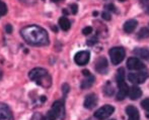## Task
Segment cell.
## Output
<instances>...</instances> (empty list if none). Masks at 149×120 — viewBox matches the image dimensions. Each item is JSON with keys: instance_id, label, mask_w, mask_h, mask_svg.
I'll return each instance as SVG.
<instances>
[{"instance_id": "cell-13", "label": "cell", "mask_w": 149, "mask_h": 120, "mask_svg": "<svg viewBox=\"0 0 149 120\" xmlns=\"http://www.w3.org/2000/svg\"><path fill=\"white\" fill-rule=\"evenodd\" d=\"M96 102H97V98L94 94H89L85 97L84 100V107L86 109H92L94 106L96 105Z\"/></svg>"}, {"instance_id": "cell-38", "label": "cell", "mask_w": 149, "mask_h": 120, "mask_svg": "<svg viewBox=\"0 0 149 120\" xmlns=\"http://www.w3.org/2000/svg\"><path fill=\"white\" fill-rule=\"evenodd\" d=\"M112 120H114V119H112Z\"/></svg>"}, {"instance_id": "cell-30", "label": "cell", "mask_w": 149, "mask_h": 120, "mask_svg": "<svg viewBox=\"0 0 149 120\" xmlns=\"http://www.w3.org/2000/svg\"><path fill=\"white\" fill-rule=\"evenodd\" d=\"M106 7L108 8L109 10H112V11H116V9H115V6L113 5V4H109V5H107Z\"/></svg>"}, {"instance_id": "cell-26", "label": "cell", "mask_w": 149, "mask_h": 120, "mask_svg": "<svg viewBox=\"0 0 149 120\" xmlns=\"http://www.w3.org/2000/svg\"><path fill=\"white\" fill-rule=\"evenodd\" d=\"M102 17L104 18V19H106V20H110L111 19V15H110V13H108V12H102Z\"/></svg>"}, {"instance_id": "cell-28", "label": "cell", "mask_w": 149, "mask_h": 120, "mask_svg": "<svg viewBox=\"0 0 149 120\" xmlns=\"http://www.w3.org/2000/svg\"><path fill=\"white\" fill-rule=\"evenodd\" d=\"M62 91L64 92L65 94L68 93V92H69V86L67 85V84H64V85L62 86Z\"/></svg>"}, {"instance_id": "cell-8", "label": "cell", "mask_w": 149, "mask_h": 120, "mask_svg": "<svg viewBox=\"0 0 149 120\" xmlns=\"http://www.w3.org/2000/svg\"><path fill=\"white\" fill-rule=\"evenodd\" d=\"M89 59H90V52L88 50H81V52H77L75 54L74 62L78 66H85L89 62Z\"/></svg>"}, {"instance_id": "cell-19", "label": "cell", "mask_w": 149, "mask_h": 120, "mask_svg": "<svg viewBox=\"0 0 149 120\" xmlns=\"http://www.w3.org/2000/svg\"><path fill=\"white\" fill-rule=\"evenodd\" d=\"M149 37V29L146 28V27L141 28L139 32H138V37H139V39H145V37Z\"/></svg>"}, {"instance_id": "cell-15", "label": "cell", "mask_w": 149, "mask_h": 120, "mask_svg": "<svg viewBox=\"0 0 149 120\" xmlns=\"http://www.w3.org/2000/svg\"><path fill=\"white\" fill-rule=\"evenodd\" d=\"M138 22L136 21L135 19H130L128 20V21L125 22V24H124V30L126 31L127 33H131L133 32L134 30H135L136 26H137Z\"/></svg>"}, {"instance_id": "cell-1", "label": "cell", "mask_w": 149, "mask_h": 120, "mask_svg": "<svg viewBox=\"0 0 149 120\" xmlns=\"http://www.w3.org/2000/svg\"><path fill=\"white\" fill-rule=\"evenodd\" d=\"M22 37L31 46H46L49 43V35L47 31L38 25L26 26L20 31Z\"/></svg>"}, {"instance_id": "cell-3", "label": "cell", "mask_w": 149, "mask_h": 120, "mask_svg": "<svg viewBox=\"0 0 149 120\" xmlns=\"http://www.w3.org/2000/svg\"><path fill=\"white\" fill-rule=\"evenodd\" d=\"M117 83H118L119 92L117 95V100L121 101L127 97L128 92H129V87L125 82V70L123 68L119 69L118 74H117Z\"/></svg>"}, {"instance_id": "cell-33", "label": "cell", "mask_w": 149, "mask_h": 120, "mask_svg": "<svg viewBox=\"0 0 149 120\" xmlns=\"http://www.w3.org/2000/svg\"><path fill=\"white\" fill-rule=\"evenodd\" d=\"M41 101H42V102H45V101H46V97L45 96H42L41 97Z\"/></svg>"}, {"instance_id": "cell-7", "label": "cell", "mask_w": 149, "mask_h": 120, "mask_svg": "<svg viewBox=\"0 0 149 120\" xmlns=\"http://www.w3.org/2000/svg\"><path fill=\"white\" fill-rule=\"evenodd\" d=\"M149 77L147 72H140V73H131L128 76V79L133 84H142L147 80Z\"/></svg>"}, {"instance_id": "cell-11", "label": "cell", "mask_w": 149, "mask_h": 120, "mask_svg": "<svg viewBox=\"0 0 149 120\" xmlns=\"http://www.w3.org/2000/svg\"><path fill=\"white\" fill-rule=\"evenodd\" d=\"M96 72H98L100 74H107L108 71V62H107L106 58H100L97 61L95 62V66H94Z\"/></svg>"}, {"instance_id": "cell-9", "label": "cell", "mask_w": 149, "mask_h": 120, "mask_svg": "<svg viewBox=\"0 0 149 120\" xmlns=\"http://www.w3.org/2000/svg\"><path fill=\"white\" fill-rule=\"evenodd\" d=\"M0 120H14L11 109L2 102H0Z\"/></svg>"}, {"instance_id": "cell-20", "label": "cell", "mask_w": 149, "mask_h": 120, "mask_svg": "<svg viewBox=\"0 0 149 120\" xmlns=\"http://www.w3.org/2000/svg\"><path fill=\"white\" fill-rule=\"evenodd\" d=\"M104 93H106L108 96H112L113 94H114V89H113L112 85H111L110 83H108L106 86H104Z\"/></svg>"}, {"instance_id": "cell-17", "label": "cell", "mask_w": 149, "mask_h": 120, "mask_svg": "<svg viewBox=\"0 0 149 120\" xmlns=\"http://www.w3.org/2000/svg\"><path fill=\"white\" fill-rule=\"evenodd\" d=\"M134 54L140 58L145 59V60L149 59V52L146 48H136V50H134Z\"/></svg>"}, {"instance_id": "cell-31", "label": "cell", "mask_w": 149, "mask_h": 120, "mask_svg": "<svg viewBox=\"0 0 149 120\" xmlns=\"http://www.w3.org/2000/svg\"><path fill=\"white\" fill-rule=\"evenodd\" d=\"M82 74L84 76H87V77H88V76H90V73H89V71L88 70H83L82 71Z\"/></svg>"}, {"instance_id": "cell-6", "label": "cell", "mask_w": 149, "mask_h": 120, "mask_svg": "<svg viewBox=\"0 0 149 120\" xmlns=\"http://www.w3.org/2000/svg\"><path fill=\"white\" fill-rule=\"evenodd\" d=\"M50 110L53 112V114L56 116L57 119H61L63 120L65 117V107H64V103L62 101H56V102L53 103L52 105V108Z\"/></svg>"}, {"instance_id": "cell-32", "label": "cell", "mask_w": 149, "mask_h": 120, "mask_svg": "<svg viewBox=\"0 0 149 120\" xmlns=\"http://www.w3.org/2000/svg\"><path fill=\"white\" fill-rule=\"evenodd\" d=\"M22 1L26 2V3H33V2H35L36 0H22Z\"/></svg>"}, {"instance_id": "cell-18", "label": "cell", "mask_w": 149, "mask_h": 120, "mask_svg": "<svg viewBox=\"0 0 149 120\" xmlns=\"http://www.w3.org/2000/svg\"><path fill=\"white\" fill-rule=\"evenodd\" d=\"M94 77L93 76H88V78L85 80H83L82 83H81V89H87V88H90L94 83Z\"/></svg>"}, {"instance_id": "cell-25", "label": "cell", "mask_w": 149, "mask_h": 120, "mask_svg": "<svg viewBox=\"0 0 149 120\" xmlns=\"http://www.w3.org/2000/svg\"><path fill=\"white\" fill-rule=\"evenodd\" d=\"M71 8V12H72L73 14H76L77 13V10H78V6L76 5V4H72V5L70 6Z\"/></svg>"}, {"instance_id": "cell-22", "label": "cell", "mask_w": 149, "mask_h": 120, "mask_svg": "<svg viewBox=\"0 0 149 120\" xmlns=\"http://www.w3.org/2000/svg\"><path fill=\"white\" fill-rule=\"evenodd\" d=\"M141 106H142V108L145 109V110H149V98L144 99V100L142 101Z\"/></svg>"}, {"instance_id": "cell-2", "label": "cell", "mask_w": 149, "mask_h": 120, "mask_svg": "<svg viewBox=\"0 0 149 120\" xmlns=\"http://www.w3.org/2000/svg\"><path fill=\"white\" fill-rule=\"evenodd\" d=\"M29 77L31 81L36 82L38 85L43 88H49L52 85V78L47 70L43 68H35L29 74Z\"/></svg>"}, {"instance_id": "cell-27", "label": "cell", "mask_w": 149, "mask_h": 120, "mask_svg": "<svg viewBox=\"0 0 149 120\" xmlns=\"http://www.w3.org/2000/svg\"><path fill=\"white\" fill-rule=\"evenodd\" d=\"M96 37H91L90 39H88L87 41V45H89V46H91V45H93V43H96Z\"/></svg>"}, {"instance_id": "cell-4", "label": "cell", "mask_w": 149, "mask_h": 120, "mask_svg": "<svg viewBox=\"0 0 149 120\" xmlns=\"http://www.w3.org/2000/svg\"><path fill=\"white\" fill-rule=\"evenodd\" d=\"M109 54H110L112 64L113 65H119L120 63L123 62V60L125 59L126 52H125V50H124L123 48L116 47V48H111L110 52H109Z\"/></svg>"}, {"instance_id": "cell-29", "label": "cell", "mask_w": 149, "mask_h": 120, "mask_svg": "<svg viewBox=\"0 0 149 120\" xmlns=\"http://www.w3.org/2000/svg\"><path fill=\"white\" fill-rule=\"evenodd\" d=\"M5 30H6V32H7V33H11L12 32V26H11V24H6Z\"/></svg>"}, {"instance_id": "cell-37", "label": "cell", "mask_w": 149, "mask_h": 120, "mask_svg": "<svg viewBox=\"0 0 149 120\" xmlns=\"http://www.w3.org/2000/svg\"><path fill=\"white\" fill-rule=\"evenodd\" d=\"M119 1H121V2H123V1H125V0H119Z\"/></svg>"}, {"instance_id": "cell-21", "label": "cell", "mask_w": 149, "mask_h": 120, "mask_svg": "<svg viewBox=\"0 0 149 120\" xmlns=\"http://www.w3.org/2000/svg\"><path fill=\"white\" fill-rule=\"evenodd\" d=\"M7 13V6L3 1L0 0V15H5Z\"/></svg>"}, {"instance_id": "cell-5", "label": "cell", "mask_w": 149, "mask_h": 120, "mask_svg": "<svg viewBox=\"0 0 149 120\" xmlns=\"http://www.w3.org/2000/svg\"><path fill=\"white\" fill-rule=\"evenodd\" d=\"M115 108L112 106V105H104V106L100 107V109L95 111L94 113V117L98 120H104L107 119L108 117H110L111 115L114 113Z\"/></svg>"}, {"instance_id": "cell-36", "label": "cell", "mask_w": 149, "mask_h": 120, "mask_svg": "<svg viewBox=\"0 0 149 120\" xmlns=\"http://www.w3.org/2000/svg\"><path fill=\"white\" fill-rule=\"evenodd\" d=\"M53 2H59V1H61V0H52Z\"/></svg>"}, {"instance_id": "cell-12", "label": "cell", "mask_w": 149, "mask_h": 120, "mask_svg": "<svg viewBox=\"0 0 149 120\" xmlns=\"http://www.w3.org/2000/svg\"><path fill=\"white\" fill-rule=\"evenodd\" d=\"M126 113L128 115V120H139V112H138L137 108L134 107L133 105H129L126 107Z\"/></svg>"}, {"instance_id": "cell-23", "label": "cell", "mask_w": 149, "mask_h": 120, "mask_svg": "<svg viewBox=\"0 0 149 120\" xmlns=\"http://www.w3.org/2000/svg\"><path fill=\"white\" fill-rule=\"evenodd\" d=\"M92 32V27L91 26H86V27H84L83 28V30H82V33L84 35H88L90 34V33Z\"/></svg>"}, {"instance_id": "cell-24", "label": "cell", "mask_w": 149, "mask_h": 120, "mask_svg": "<svg viewBox=\"0 0 149 120\" xmlns=\"http://www.w3.org/2000/svg\"><path fill=\"white\" fill-rule=\"evenodd\" d=\"M31 120H46V119L44 118V116L42 114L36 113V114H33V116L31 117Z\"/></svg>"}, {"instance_id": "cell-10", "label": "cell", "mask_w": 149, "mask_h": 120, "mask_svg": "<svg viewBox=\"0 0 149 120\" xmlns=\"http://www.w3.org/2000/svg\"><path fill=\"white\" fill-rule=\"evenodd\" d=\"M127 67L130 70H142L144 69V65L143 63L140 60H138L137 58H129L127 61Z\"/></svg>"}, {"instance_id": "cell-16", "label": "cell", "mask_w": 149, "mask_h": 120, "mask_svg": "<svg viewBox=\"0 0 149 120\" xmlns=\"http://www.w3.org/2000/svg\"><path fill=\"white\" fill-rule=\"evenodd\" d=\"M59 26L61 27V29H63V30H65V31L69 30L71 27L70 20H69L67 17H64V16H63V17H61L59 19Z\"/></svg>"}, {"instance_id": "cell-35", "label": "cell", "mask_w": 149, "mask_h": 120, "mask_svg": "<svg viewBox=\"0 0 149 120\" xmlns=\"http://www.w3.org/2000/svg\"><path fill=\"white\" fill-rule=\"evenodd\" d=\"M146 116H147V118H149V110H147V113H146Z\"/></svg>"}, {"instance_id": "cell-14", "label": "cell", "mask_w": 149, "mask_h": 120, "mask_svg": "<svg viewBox=\"0 0 149 120\" xmlns=\"http://www.w3.org/2000/svg\"><path fill=\"white\" fill-rule=\"evenodd\" d=\"M128 94H129V97H130L131 100H137V99H139L140 97L142 96V91L139 87H137V86H133V87L129 89Z\"/></svg>"}, {"instance_id": "cell-34", "label": "cell", "mask_w": 149, "mask_h": 120, "mask_svg": "<svg viewBox=\"0 0 149 120\" xmlns=\"http://www.w3.org/2000/svg\"><path fill=\"white\" fill-rule=\"evenodd\" d=\"M1 78H2V71H1V69H0V80H1Z\"/></svg>"}]
</instances>
